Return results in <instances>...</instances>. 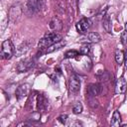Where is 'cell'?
Instances as JSON below:
<instances>
[{
	"label": "cell",
	"mask_w": 127,
	"mask_h": 127,
	"mask_svg": "<svg viewBox=\"0 0 127 127\" xmlns=\"http://www.w3.org/2000/svg\"><path fill=\"white\" fill-rule=\"evenodd\" d=\"M42 0H28V9L32 11V13L38 12L41 9Z\"/></svg>",
	"instance_id": "cell-10"
},
{
	"label": "cell",
	"mask_w": 127,
	"mask_h": 127,
	"mask_svg": "<svg viewBox=\"0 0 127 127\" xmlns=\"http://www.w3.org/2000/svg\"><path fill=\"white\" fill-rule=\"evenodd\" d=\"M59 121L61 122V123H63V124H64L65 123V121H66V119H67V115L66 114H62V115H60L59 116Z\"/></svg>",
	"instance_id": "cell-22"
},
{
	"label": "cell",
	"mask_w": 127,
	"mask_h": 127,
	"mask_svg": "<svg viewBox=\"0 0 127 127\" xmlns=\"http://www.w3.org/2000/svg\"><path fill=\"white\" fill-rule=\"evenodd\" d=\"M91 20L88 19V18H82L81 20H79L76 25H75V28L77 30V32L79 34H85L87 32V30L91 27Z\"/></svg>",
	"instance_id": "cell-4"
},
{
	"label": "cell",
	"mask_w": 127,
	"mask_h": 127,
	"mask_svg": "<svg viewBox=\"0 0 127 127\" xmlns=\"http://www.w3.org/2000/svg\"><path fill=\"white\" fill-rule=\"evenodd\" d=\"M37 106H38V109L39 110H45L47 108V105H48V102L47 100L44 98V96L42 95H39L38 98H37Z\"/></svg>",
	"instance_id": "cell-16"
},
{
	"label": "cell",
	"mask_w": 127,
	"mask_h": 127,
	"mask_svg": "<svg viewBox=\"0 0 127 127\" xmlns=\"http://www.w3.org/2000/svg\"><path fill=\"white\" fill-rule=\"evenodd\" d=\"M64 46H65V42H64V41H63V40H61V41H59V42H57V43L53 44L52 46L48 47V48H47V50H46V53H52V52L58 51V50L62 49V48H63V47H64Z\"/></svg>",
	"instance_id": "cell-12"
},
{
	"label": "cell",
	"mask_w": 127,
	"mask_h": 127,
	"mask_svg": "<svg viewBox=\"0 0 127 127\" xmlns=\"http://www.w3.org/2000/svg\"><path fill=\"white\" fill-rule=\"evenodd\" d=\"M89 51H90V45L87 44V43H85V44H83V45L81 46V48H80V50H79V54L85 56V55H87V54L89 53Z\"/></svg>",
	"instance_id": "cell-19"
},
{
	"label": "cell",
	"mask_w": 127,
	"mask_h": 127,
	"mask_svg": "<svg viewBox=\"0 0 127 127\" xmlns=\"http://www.w3.org/2000/svg\"><path fill=\"white\" fill-rule=\"evenodd\" d=\"M100 90H101V87L99 84H96V83H90L87 88H86V93L91 96V97H95L96 95H98L100 93Z\"/></svg>",
	"instance_id": "cell-9"
},
{
	"label": "cell",
	"mask_w": 127,
	"mask_h": 127,
	"mask_svg": "<svg viewBox=\"0 0 127 127\" xmlns=\"http://www.w3.org/2000/svg\"><path fill=\"white\" fill-rule=\"evenodd\" d=\"M34 66V60L31 58H27L22 60L17 64V70L19 72H26Z\"/></svg>",
	"instance_id": "cell-3"
},
{
	"label": "cell",
	"mask_w": 127,
	"mask_h": 127,
	"mask_svg": "<svg viewBox=\"0 0 127 127\" xmlns=\"http://www.w3.org/2000/svg\"><path fill=\"white\" fill-rule=\"evenodd\" d=\"M82 111V104L80 102H75L72 107V112L74 114H79Z\"/></svg>",
	"instance_id": "cell-21"
},
{
	"label": "cell",
	"mask_w": 127,
	"mask_h": 127,
	"mask_svg": "<svg viewBox=\"0 0 127 127\" xmlns=\"http://www.w3.org/2000/svg\"><path fill=\"white\" fill-rule=\"evenodd\" d=\"M28 50H29V44H28L27 42H24V43H22L20 46H18L16 54H17V56H21V55L25 54Z\"/></svg>",
	"instance_id": "cell-17"
},
{
	"label": "cell",
	"mask_w": 127,
	"mask_h": 127,
	"mask_svg": "<svg viewBox=\"0 0 127 127\" xmlns=\"http://www.w3.org/2000/svg\"><path fill=\"white\" fill-rule=\"evenodd\" d=\"M125 67H126V69H127V52H126V54H125Z\"/></svg>",
	"instance_id": "cell-25"
},
{
	"label": "cell",
	"mask_w": 127,
	"mask_h": 127,
	"mask_svg": "<svg viewBox=\"0 0 127 127\" xmlns=\"http://www.w3.org/2000/svg\"><path fill=\"white\" fill-rule=\"evenodd\" d=\"M78 55H79V52H77L75 50H70L64 54V58L65 59H73V58H76V56H78Z\"/></svg>",
	"instance_id": "cell-20"
},
{
	"label": "cell",
	"mask_w": 127,
	"mask_h": 127,
	"mask_svg": "<svg viewBox=\"0 0 127 127\" xmlns=\"http://www.w3.org/2000/svg\"><path fill=\"white\" fill-rule=\"evenodd\" d=\"M125 30H127V23H126V26H125Z\"/></svg>",
	"instance_id": "cell-27"
},
{
	"label": "cell",
	"mask_w": 127,
	"mask_h": 127,
	"mask_svg": "<svg viewBox=\"0 0 127 127\" xmlns=\"http://www.w3.org/2000/svg\"><path fill=\"white\" fill-rule=\"evenodd\" d=\"M99 41H100V36L96 32L88 33L86 36V42L88 43H98Z\"/></svg>",
	"instance_id": "cell-15"
},
{
	"label": "cell",
	"mask_w": 127,
	"mask_h": 127,
	"mask_svg": "<svg viewBox=\"0 0 127 127\" xmlns=\"http://www.w3.org/2000/svg\"><path fill=\"white\" fill-rule=\"evenodd\" d=\"M69 91L72 94H76L80 89V79L76 74H72L69 78Z\"/></svg>",
	"instance_id": "cell-5"
},
{
	"label": "cell",
	"mask_w": 127,
	"mask_h": 127,
	"mask_svg": "<svg viewBox=\"0 0 127 127\" xmlns=\"http://www.w3.org/2000/svg\"><path fill=\"white\" fill-rule=\"evenodd\" d=\"M40 116H41V115H40V112H37V111H36V112H33V113H32L31 118H32L33 120H35V121H38V120L40 119Z\"/></svg>",
	"instance_id": "cell-24"
},
{
	"label": "cell",
	"mask_w": 127,
	"mask_h": 127,
	"mask_svg": "<svg viewBox=\"0 0 127 127\" xmlns=\"http://www.w3.org/2000/svg\"><path fill=\"white\" fill-rule=\"evenodd\" d=\"M124 59H125L124 53L121 50H116L115 51V61H116V63L118 64H122V63L124 62Z\"/></svg>",
	"instance_id": "cell-18"
},
{
	"label": "cell",
	"mask_w": 127,
	"mask_h": 127,
	"mask_svg": "<svg viewBox=\"0 0 127 127\" xmlns=\"http://www.w3.org/2000/svg\"><path fill=\"white\" fill-rule=\"evenodd\" d=\"M110 125L113 126V127H118L121 125V116H120V113L118 110H115L113 115H112V119H111V122H110Z\"/></svg>",
	"instance_id": "cell-13"
},
{
	"label": "cell",
	"mask_w": 127,
	"mask_h": 127,
	"mask_svg": "<svg viewBox=\"0 0 127 127\" xmlns=\"http://www.w3.org/2000/svg\"><path fill=\"white\" fill-rule=\"evenodd\" d=\"M127 89V82L123 77H119L115 84V92L116 93H124Z\"/></svg>",
	"instance_id": "cell-8"
},
{
	"label": "cell",
	"mask_w": 127,
	"mask_h": 127,
	"mask_svg": "<svg viewBox=\"0 0 127 127\" xmlns=\"http://www.w3.org/2000/svg\"><path fill=\"white\" fill-rule=\"evenodd\" d=\"M49 26L51 28V30L53 31H60L62 30V27H63V24H62V21L58 18V17H53L49 23Z\"/></svg>",
	"instance_id": "cell-11"
},
{
	"label": "cell",
	"mask_w": 127,
	"mask_h": 127,
	"mask_svg": "<svg viewBox=\"0 0 127 127\" xmlns=\"http://www.w3.org/2000/svg\"><path fill=\"white\" fill-rule=\"evenodd\" d=\"M62 40V36L56 33H48L45 35V37L43 39L40 40L38 46L40 49H47L48 47L52 46L53 44L59 42Z\"/></svg>",
	"instance_id": "cell-1"
},
{
	"label": "cell",
	"mask_w": 127,
	"mask_h": 127,
	"mask_svg": "<svg viewBox=\"0 0 127 127\" xmlns=\"http://www.w3.org/2000/svg\"><path fill=\"white\" fill-rule=\"evenodd\" d=\"M22 13V8H21V5L18 3L16 5H13L10 9V13H9V18L11 21H15Z\"/></svg>",
	"instance_id": "cell-7"
},
{
	"label": "cell",
	"mask_w": 127,
	"mask_h": 127,
	"mask_svg": "<svg viewBox=\"0 0 127 127\" xmlns=\"http://www.w3.org/2000/svg\"><path fill=\"white\" fill-rule=\"evenodd\" d=\"M29 124L28 123H25V122H23V123H20V124H18V126L20 127V126H28Z\"/></svg>",
	"instance_id": "cell-26"
},
{
	"label": "cell",
	"mask_w": 127,
	"mask_h": 127,
	"mask_svg": "<svg viewBox=\"0 0 127 127\" xmlns=\"http://www.w3.org/2000/svg\"><path fill=\"white\" fill-rule=\"evenodd\" d=\"M102 26L107 33H111V19H110L109 15H107V14L104 15V17L102 19Z\"/></svg>",
	"instance_id": "cell-14"
},
{
	"label": "cell",
	"mask_w": 127,
	"mask_h": 127,
	"mask_svg": "<svg viewBox=\"0 0 127 127\" xmlns=\"http://www.w3.org/2000/svg\"><path fill=\"white\" fill-rule=\"evenodd\" d=\"M14 55V46L10 40H5L2 43L1 56L5 60H10Z\"/></svg>",
	"instance_id": "cell-2"
},
{
	"label": "cell",
	"mask_w": 127,
	"mask_h": 127,
	"mask_svg": "<svg viewBox=\"0 0 127 127\" xmlns=\"http://www.w3.org/2000/svg\"><path fill=\"white\" fill-rule=\"evenodd\" d=\"M30 92V84L28 83H24L21 84L17 87L16 89V96L18 99H22L24 97H26Z\"/></svg>",
	"instance_id": "cell-6"
},
{
	"label": "cell",
	"mask_w": 127,
	"mask_h": 127,
	"mask_svg": "<svg viewBox=\"0 0 127 127\" xmlns=\"http://www.w3.org/2000/svg\"><path fill=\"white\" fill-rule=\"evenodd\" d=\"M121 41L123 44H127V30H125L121 34Z\"/></svg>",
	"instance_id": "cell-23"
}]
</instances>
